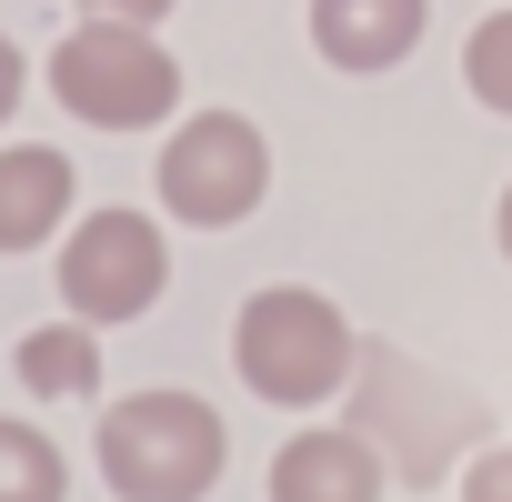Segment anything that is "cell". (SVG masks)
I'll return each instance as SVG.
<instances>
[{
	"label": "cell",
	"mask_w": 512,
	"mask_h": 502,
	"mask_svg": "<svg viewBox=\"0 0 512 502\" xmlns=\"http://www.w3.org/2000/svg\"><path fill=\"white\" fill-rule=\"evenodd\" d=\"M462 502H512V442H492V452L462 462Z\"/></svg>",
	"instance_id": "13"
},
{
	"label": "cell",
	"mask_w": 512,
	"mask_h": 502,
	"mask_svg": "<svg viewBox=\"0 0 512 502\" xmlns=\"http://www.w3.org/2000/svg\"><path fill=\"white\" fill-rule=\"evenodd\" d=\"M231 362H241V382L262 392V402L312 412V402H342V392H352L362 332L342 322V302H322V292H302V282H272V292L241 302Z\"/></svg>",
	"instance_id": "2"
},
{
	"label": "cell",
	"mask_w": 512,
	"mask_h": 502,
	"mask_svg": "<svg viewBox=\"0 0 512 502\" xmlns=\"http://www.w3.org/2000/svg\"><path fill=\"white\" fill-rule=\"evenodd\" d=\"M11 372H21L31 402H91L101 392V332L91 322H41V332H21Z\"/></svg>",
	"instance_id": "10"
},
{
	"label": "cell",
	"mask_w": 512,
	"mask_h": 502,
	"mask_svg": "<svg viewBox=\"0 0 512 502\" xmlns=\"http://www.w3.org/2000/svg\"><path fill=\"white\" fill-rule=\"evenodd\" d=\"M171 11V0H81V21H131V31H151Z\"/></svg>",
	"instance_id": "14"
},
{
	"label": "cell",
	"mask_w": 512,
	"mask_h": 502,
	"mask_svg": "<svg viewBox=\"0 0 512 502\" xmlns=\"http://www.w3.org/2000/svg\"><path fill=\"white\" fill-rule=\"evenodd\" d=\"M382 452L352 422H302L272 452V502H382Z\"/></svg>",
	"instance_id": "7"
},
{
	"label": "cell",
	"mask_w": 512,
	"mask_h": 502,
	"mask_svg": "<svg viewBox=\"0 0 512 502\" xmlns=\"http://www.w3.org/2000/svg\"><path fill=\"white\" fill-rule=\"evenodd\" d=\"M71 221V161L51 141H11L0 151V251H41Z\"/></svg>",
	"instance_id": "9"
},
{
	"label": "cell",
	"mask_w": 512,
	"mask_h": 502,
	"mask_svg": "<svg viewBox=\"0 0 512 502\" xmlns=\"http://www.w3.org/2000/svg\"><path fill=\"white\" fill-rule=\"evenodd\" d=\"M161 282H171L161 221H141V211H91V221H71V241H61V312H71V322H91V332L141 322V312L161 302Z\"/></svg>",
	"instance_id": "6"
},
{
	"label": "cell",
	"mask_w": 512,
	"mask_h": 502,
	"mask_svg": "<svg viewBox=\"0 0 512 502\" xmlns=\"http://www.w3.org/2000/svg\"><path fill=\"white\" fill-rule=\"evenodd\" d=\"M21 81H31V71H21V41H0V121L21 111Z\"/></svg>",
	"instance_id": "15"
},
{
	"label": "cell",
	"mask_w": 512,
	"mask_h": 502,
	"mask_svg": "<svg viewBox=\"0 0 512 502\" xmlns=\"http://www.w3.org/2000/svg\"><path fill=\"white\" fill-rule=\"evenodd\" d=\"M492 231H502V262H512V191H502V211H492Z\"/></svg>",
	"instance_id": "16"
},
{
	"label": "cell",
	"mask_w": 512,
	"mask_h": 502,
	"mask_svg": "<svg viewBox=\"0 0 512 502\" xmlns=\"http://www.w3.org/2000/svg\"><path fill=\"white\" fill-rule=\"evenodd\" d=\"M61 492H71L61 442L41 422H21V412H0V502H61Z\"/></svg>",
	"instance_id": "11"
},
{
	"label": "cell",
	"mask_w": 512,
	"mask_h": 502,
	"mask_svg": "<svg viewBox=\"0 0 512 502\" xmlns=\"http://www.w3.org/2000/svg\"><path fill=\"white\" fill-rule=\"evenodd\" d=\"M462 81H472V101H482V111H502V121H512V11H492V21L462 41Z\"/></svg>",
	"instance_id": "12"
},
{
	"label": "cell",
	"mask_w": 512,
	"mask_h": 502,
	"mask_svg": "<svg viewBox=\"0 0 512 502\" xmlns=\"http://www.w3.org/2000/svg\"><path fill=\"white\" fill-rule=\"evenodd\" d=\"M262 191H272V141L251 131L241 111H191V121L161 141V211L191 221V231L251 221Z\"/></svg>",
	"instance_id": "5"
},
{
	"label": "cell",
	"mask_w": 512,
	"mask_h": 502,
	"mask_svg": "<svg viewBox=\"0 0 512 502\" xmlns=\"http://www.w3.org/2000/svg\"><path fill=\"white\" fill-rule=\"evenodd\" d=\"M342 422H352V432L382 452V472L412 482V492H432V482H452L472 452H492V402L462 392V382H442V372H422V362L392 352V342H362L352 392H342Z\"/></svg>",
	"instance_id": "1"
},
{
	"label": "cell",
	"mask_w": 512,
	"mask_h": 502,
	"mask_svg": "<svg viewBox=\"0 0 512 502\" xmlns=\"http://www.w3.org/2000/svg\"><path fill=\"white\" fill-rule=\"evenodd\" d=\"M51 101L91 131H151L181 111V61L131 21H81L51 51Z\"/></svg>",
	"instance_id": "4"
},
{
	"label": "cell",
	"mask_w": 512,
	"mask_h": 502,
	"mask_svg": "<svg viewBox=\"0 0 512 502\" xmlns=\"http://www.w3.org/2000/svg\"><path fill=\"white\" fill-rule=\"evenodd\" d=\"M101 482L121 502H201L231 462V432L201 392H131L101 412Z\"/></svg>",
	"instance_id": "3"
},
{
	"label": "cell",
	"mask_w": 512,
	"mask_h": 502,
	"mask_svg": "<svg viewBox=\"0 0 512 502\" xmlns=\"http://www.w3.org/2000/svg\"><path fill=\"white\" fill-rule=\"evenodd\" d=\"M432 0H312V51L332 71H392L422 51Z\"/></svg>",
	"instance_id": "8"
}]
</instances>
